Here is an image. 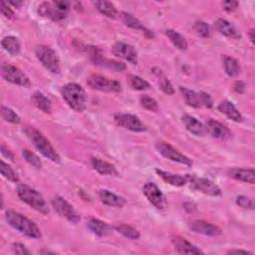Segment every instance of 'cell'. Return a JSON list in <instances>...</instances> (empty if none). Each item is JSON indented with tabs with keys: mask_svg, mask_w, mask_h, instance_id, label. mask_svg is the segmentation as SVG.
<instances>
[{
	"mask_svg": "<svg viewBox=\"0 0 255 255\" xmlns=\"http://www.w3.org/2000/svg\"><path fill=\"white\" fill-rule=\"evenodd\" d=\"M23 132L27 136V138L31 141V143L34 145V147L48 159L52 161L53 163H60L61 157L59 153L56 152V150L53 148L51 143L46 139V137L40 133L36 128L26 126Z\"/></svg>",
	"mask_w": 255,
	"mask_h": 255,
	"instance_id": "6da1fadb",
	"label": "cell"
},
{
	"mask_svg": "<svg viewBox=\"0 0 255 255\" xmlns=\"http://www.w3.org/2000/svg\"><path fill=\"white\" fill-rule=\"evenodd\" d=\"M5 218L10 227L25 234L26 236L35 239L41 237V231L36 223L30 220L23 214L13 210H8L5 213Z\"/></svg>",
	"mask_w": 255,
	"mask_h": 255,
	"instance_id": "7a4b0ae2",
	"label": "cell"
},
{
	"mask_svg": "<svg viewBox=\"0 0 255 255\" xmlns=\"http://www.w3.org/2000/svg\"><path fill=\"white\" fill-rule=\"evenodd\" d=\"M62 97L68 106L76 112H83L87 107V95L84 89L75 83H70L62 88Z\"/></svg>",
	"mask_w": 255,
	"mask_h": 255,
	"instance_id": "3957f363",
	"label": "cell"
},
{
	"mask_svg": "<svg viewBox=\"0 0 255 255\" xmlns=\"http://www.w3.org/2000/svg\"><path fill=\"white\" fill-rule=\"evenodd\" d=\"M17 195L22 202L27 204L33 209L43 214L49 213V207L46 201L36 189L32 188L27 184H19L17 187Z\"/></svg>",
	"mask_w": 255,
	"mask_h": 255,
	"instance_id": "277c9868",
	"label": "cell"
},
{
	"mask_svg": "<svg viewBox=\"0 0 255 255\" xmlns=\"http://www.w3.org/2000/svg\"><path fill=\"white\" fill-rule=\"evenodd\" d=\"M70 6L71 3L68 1H46L39 5L38 12L41 16L47 17L53 21H61L67 17Z\"/></svg>",
	"mask_w": 255,
	"mask_h": 255,
	"instance_id": "5b68a950",
	"label": "cell"
},
{
	"mask_svg": "<svg viewBox=\"0 0 255 255\" xmlns=\"http://www.w3.org/2000/svg\"><path fill=\"white\" fill-rule=\"evenodd\" d=\"M38 60L42 63V65L53 74H59L61 71L60 60L56 52L49 46L40 45L37 46L35 50Z\"/></svg>",
	"mask_w": 255,
	"mask_h": 255,
	"instance_id": "8992f818",
	"label": "cell"
},
{
	"mask_svg": "<svg viewBox=\"0 0 255 255\" xmlns=\"http://www.w3.org/2000/svg\"><path fill=\"white\" fill-rule=\"evenodd\" d=\"M155 148L158 151V153H161L163 156L171 159V161H173V162H176V163L187 166V167L193 166V161H191L189 157H187L186 155L181 153L178 150H177L172 145H170L166 142L156 143Z\"/></svg>",
	"mask_w": 255,
	"mask_h": 255,
	"instance_id": "52a82bcc",
	"label": "cell"
},
{
	"mask_svg": "<svg viewBox=\"0 0 255 255\" xmlns=\"http://www.w3.org/2000/svg\"><path fill=\"white\" fill-rule=\"evenodd\" d=\"M187 181L194 189L210 197H221V189L210 179L204 178H197L187 176Z\"/></svg>",
	"mask_w": 255,
	"mask_h": 255,
	"instance_id": "ba28073f",
	"label": "cell"
},
{
	"mask_svg": "<svg viewBox=\"0 0 255 255\" xmlns=\"http://www.w3.org/2000/svg\"><path fill=\"white\" fill-rule=\"evenodd\" d=\"M1 76L7 82L13 83L15 85L28 88L31 86L29 78L22 72L19 68L9 65V64H3L1 66Z\"/></svg>",
	"mask_w": 255,
	"mask_h": 255,
	"instance_id": "9c48e42d",
	"label": "cell"
},
{
	"mask_svg": "<svg viewBox=\"0 0 255 255\" xmlns=\"http://www.w3.org/2000/svg\"><path fill=\"white\" fill-rule=\"evenodd\" d=\"M87 84L94 90L102 92H116L119 93L122 90L121 83L117 80H109L106 77L93 74L87 79Z\"/></svg>",
	"mask_w": 255,
	"mask_h": 255,
	"instance_id": "30bf717a",
	"label": "cell"
},
{
	"mask_svg": "<svg viewBox=\"0 0 255 255\" xmlns=\"http://www.w3.org/2000/svg\"><path fill=\"white\" fill-rule=\"evenodd\" d=\"M143 193L148 201L157 209L165 210L167 208L166 198L163 195L162 190L158 188V186L154 182H147L143 187Z\"/></svg>",
	"mask_w": 255,
	"mask_h": 255,
	"instance_id": "8fae6325",
	"label": "cell"
},
{
	"mask_svg": "<svg viewBox=\"0 0 255 255\" xmlns=\"http://www.w3.org/2000/svg\"><path fill=\"white\" fill-rule=\"evenodd\" d=\"M115 123L126 130L132 132L142 133L147 131V127L143 124V122L135 115L131 114H117L114 117Z\"/></svg>",
	"mask_w": 255,
	"mask_h": 255,
	"instance_id": "7c38bea8",
	"label": "cell"
},
{
	"mask_svg": "<svg viewBox=\"0 0 255 255\" xmlns=\"http://www.w3.org/2000/svg\"><path fill=\"white\" fill-rule=\"evenodd\" d=\"M52 206L61 216L65 217L72 223H77L81 219L80 215L73 208V206L66 200H64L61 197H56L53 199Z\"/></svg>",
	"mask_w": 255,
	"mask_h": 255,
	"instance_id": "4fadbf2b",
	"label": "cell"
},
{
	"mask_svg": "<svg viewBox=\"0 0 255 255\" xmlns=\"http://www.w3.org/2000/svg\"><path fill=\"white\" fill-rule=\"evenodd\" d=\"M188 228L196 233H201L207 236H219L222 234V230L218 227L204 220H190L188 222Z\"/></svg>",
	"mask_w": 255,
	"mask_h": 255,
	"instance_id": "5bb4252c",
	"label": "cell"
},
{
	"mask_svg": "<svg viewBox=\"0 0 255 255\" xmlns=\"http://www.w3.org/2000/svg\"><path fill=\"white\" fill-rule=\"evenodd\" d=\"M112 52L115 56L130 62L133 65H137L138 64V53L132 45L124 42H117L114 44Z\"/></svg>",
	"mask_w": 255,
	"mask_h": 255,
	"instance_id": "9a60e30c",
	"label": "cell"
},
{
	"mask_svg": "<svg viewBox=\"0 0 255 255\" xmlns=\"http://www.w3.org/2000/svg\"><path fill=\"white\" fill-rule=\"evenodd\" d=\"M206 133H208L212 138L227 141L231 138V132L229 128L222 123L215 120H208L205 125Z\"/></svg>",
	"mask_w": 255,
	"mask_h": 255,
	"instance_id": "2e32d148",
	"label": "cell"
},
{
	"mask_svg": "<svg viewBox=\"0 0 255 255\" xmlns=\"http://www.w3.org/2000/svg\"><path fill=\"white\" fill-rule=\"evenodd\" d=\"M181 121L186 128V130L194 134L198 137H203L206 134L205 126H204L203 123H201L197 118L190 116V115H183L181 118Z\"/></svg>",
	"mask_w": 255,
	"mask_h": 255,
	"instance_id": "e0dca14e",
	"label": "cell"
},
{
	"mask_svg": "<svg viewBox=\"0 0 255 255\" xmlns=\"http://www.w3.org/2000/svg\"><path fill=\"white\" fill-rule=\"evenodd\" d=\"M173 244L176 248V250L178 253L181 254H204V251H202L200 248H198L196 245L191 244L189 241H187L185 238L180 236H174L172 238Z\"/></svg>",
	"mask_w": 255,
	"mask_h": 255,
	"instance_id": "ac0fdd59",
	"label": "cell"
},
{
	"mask_svg": "<svg viewBox=\"0 0 255 255\" xmlns=\"http://www.w3.org/2000/svg\"><path fill=\"white\" fill-rule=\"evenodd\" d=\"M121 18L123 20V22L128 26V27H131L133 29H137V30H141L143 31V33L148 37V38H154V34L153 32L151 31L150 29H148L147 27L144 26V24L137 19L135 16H133L132 14L128 13V12H122L121 13Z\"/></svg>",
	"mask_w": 255,
	"mask_h": 255,
	"instance_id": "d6986e66",
	"label": "cell"
},
{
	"mask_svg": "<svg viewBox=\"0 0 255 255\" xmlns=\"http://www.w3.org/2000/svg\"><path fill=\"white\" fill-rule=\"evenodd\" d=\"M214 27L222 35H225L227 37L233 38V39H239L241 37L238 30L226 19H222V18L217 19L214 22Z\"/></svg>",
	"mask_w": 255,
	"mask_h": 255,
	"instance_id": "ffe728a7",
	"label": "cell"
},
{
	"mask_svg": "<svg viewBox=\"0 0 255 255\" xmlns=\"http://www.w3.org/2000/svg\"><path fill=\"white\" fill-rule=\"evenodd\" d=\"M91 165L93 169L103 176H118V171L114 165L103 161L99 157H92Z\"/></svg>",
	"mask_w": 255,
	"mask_h": 255,
	"instance_id": "44dd1931",
	"label": "cell"
},
{
	"mask_svg": "<svg viewBox=\"0 0 255 255\" xmlns=\"http://www.w3.org/2000/svg\"><path fill=\"white\" fill-rule=\"evenodd\" d=\"M228 175L236 180H240L250 184H253L255 181V173L253 169L232 168L229 170Z\"/></svg>",
	"mask_w": 255,
	"mask_h": 255,
	"instance_id": "7402d4cb",
	"label": "cell"
},
{
	"mask_svg": "<svg viewBox=\"0 0 255 255\" xmlns=\"http://www.w3.org/2000/svg\"><path fill=\"white\" fill-rule=\"evenodd\" d=\"M100 201L108 206L122 207L126 204V200L120 196H117L107 189H101L98 193Z\"/></svg>",
	"mask_w": 255,
	"mask_h": 255,
	"instance_id": "603a6c76",
	"label": "cell"
},
{
	"mask_svg": "<svg viewBox=\"0 0 255 255\" xmlns=\"http://www.w3.org/2000/svg\"><path fill=\"white\" fill-rule=\"evenodd\" d=\"M218 111L221 112L223 115H226L229 119H230L231 121L235 122V123H239L242 121V116L240 114V112L236 109V107L228 100L222 101L218 107H217Z\"/></svg>",
	"mask_w": 255,
	"mask_h": 255,
	"instance_id": "cb8c5ba5",
	"label": "cell"
},
{
	"mask_svg": "<svg viewBox=\"0 0 255 255\" xmlns=\"http://www.w3.org/2000/svg\"><path fill=\"white\" fill-rule=\"evenodd\" d=\"M155 173L159 176V178H163V180L174 186H182L187 182V176L182 177L162 170H155Z\"/></svg>",
	"mask_w": 255,
	"mask_h": 255,
	"instance_id": "d4e9b609",
	"label": "cell"
},
{
	"mask_svg": "<svg viewBox=\"0 0 255 255\" xmlns=\"http://www.w3.org/2000/svg\"><path fill=\"white\" fill-rule=\"evenodd\" d=\"M31 101L42 112L46 114H50L52 112V103L44 94L40 92H35L32 95Z\"/></svg>",
	"mask_w": 255,
	"mask_h": 255,
	"instance_id": "484cf974",
	"label": "cell"
},
{
	"mask_svg": "<svg viewBox=\"0 0 255 255\" xmlns=\"http://www.w3.org/2000/svg\"><path fill=\"white\" fill-rule=\"evenodd\" d=\"M179 91L182 95V97L184 99V102L186 105H188L189 107H193V108H201L202 102H201V97H200V94L193 91V90H189L187 88L184 87H180Z\"/></svg>",
	"mask_w": 255,
	"mask_h": 255,
	"instance_id": "4316f807",
	"label": "cell"
},
{
	"mask_svg": "<svg viewBox=\"0 0 255 255\" xmlns=\"http://www.w3.org/2000/svg\"><path fill=\"white\" fill-rule=\"evenodd\" d=\"M222 62L223 67H225V71L230 77H236L240 74L241 67L239 62L236 59L230 56H223Z\"/></svg>",
	"mask_w": 255,
	"mask_h": 255,
	"instance_id": "83f0119b",
	"label": "cell"
},
{
	"mask_svg": "<svg viewBox=\"0 0 255 255\" xmlns=\"http://www.w3.org/2000/svg\"><path fill=\"white\" fill-rule=\"evenodd\" d=\"M166 35L169 37V39L171 40V42L178 49L181 51H184L187 49L188 44L186 39L180 34L178 33V31L173 30V29H168L166 30Z\"/></svg>",
	"mask_w": 255,
	"mask_h": 255,
	"instance_id": "f1b7e54d",
	"label": "cell"
},
{
	"mask_svg": "<svg viewBox=\"0 0 255 255\" xmlns=\"http://www.w3.org/2000/svg\"><path fill=\"white\" fill-rule=\"evenodd\" d=\"M87 227L94 234L98 235V236L106 235L109 230V227L107 226V223H105L99 219H96V218H91L87 222Z\"/></svg>",
	"mask_w": 255,
	"mask_h": 255,
	"instance_id": "f546056e",
	"label": "cell"
},
{
	"mask_svg": "<svg viewBox=\"0 0 255 255\" xmlns=\"http://www.w3.org/2000/svg\"><path fill=\"white\" fill-rule=\"evenodd\" d=\"M2 48L9 54L16 56L20 53V42L14 36H7L1 41Z\"/></svg>",
	"mask_w": 255,
	"mask_h": 255,
	"instance_id": "4dcf8cb0",
	"label": "cell"
},
{
	"mask_svg": "<svg viewBox=\"0 0 255 255\" xmlns=\"http://www.w3.org/2000/svg\"><path fill=\"white\" fill-rule=\"evenodd\" d=\"M94 5L97 8V10L102 13L103 15L109 17V18H116L118 11L115 5L112 2L109 1H97L94 2Z\"/></svg>",
	"mask_w": 255,
	"mask_h": 255,
	"instance_id": "1f68e13d",
	"label": "cell"
},
{
	"mask_svg": "<svg viewBox=\"0 0 255 255\" xmlns=\"http://www.w3.org/2000/svg\"><path fill=\"white\" fill-rule=\"evenodd\" d=\"M115 230L121 233L122 235H124L125 237L129 238V239H133V240H137L140 238L141 234L140 232L134 229L131 226H128V225H124V223H121V225H118L115 227Z\"/></svg>",
	"mask_w": 255,
	"mask_h": 255,
	"instance_id": "d6a6232c",
	"label": "cell"
},
{
	"mask_svg": "<svg viewBox=\"0 0 255 255\" xmlns=\"http://www.w3.org/2000/svg\"><path fill=\"white\" fill-rule=\"evenodd\" d=\"M128 83H129V85L134 90H137V91H144V90H148L151 88L150 84L146 80H144L141 77L136 76V75H130L129 77H128Z\"/></svg>",
	"mask_w": 255,
	"mask_h": 255,
	"instance_id": "836d02e7",
	"label": "cell"
},
{
	"mask_svg": "<svg viewBox=\"0 0 255 255\" xmlns=\"http://www.w3.org/2000/svg\"><path fill=\"white\" fill-rule=\"evenodd\" d=\"M0 172L1 175L8 180L12 182H18L19 181V177L17 173L7 164H5L3 161L0 162Z\"/></svg>",
	"mask_w": 255,
	"mask_h": 255,
	"instance_id": "e575fe53",
	"label": "cell"
},
{
	"mask_svg": "<svg viewBox=\"0 0 255 255\" xmlns=\"http://www.w3.org/2000/svg\"><path fill=\"white\" fill-rule=\"evenodd\" d=\"M22 155L25 158V161L30 164L32 167H34L36 169H41L42 168V162L41 159L34 153L29 150H23L22 151Z\"/></svg>",
	"mask_w": 255,
	"mask_h": 255,
	"instance_id": "d590c367",
	"label": "cell"
},
{
	"mask_svg": "<svg viewBox=\"0 0 255 255\" xmlns=\"http://www.w3.org/2000/svg\"><path fill=\"white\" fill-rule=\"evenodd\" d=\"M1 116L5 122H8L11 124H20V122H21L19 116L12 109L5 107V106H2V108H1Z\"/></svg>",
	"mask_w": 255,
	"mask_h": 255,
	"instance_id": "8d00e7d4",
	"label": "cell"
},
{
	"mask_svg": "<svg viewBox=\"0 0 255 255\" xmlns=\"http://www.w3.org/2000/svg\"><path fill=\"white\" fill-rule=\"evenodd\" d=\"M140 103H141L142 107L148 111L154 112V113L158 111V105H157L156 101L148 95L142 96V97L140 98Z\"/></svg>",
	"mask_w": 255,
	"mask_h": 255,
	"instance_id": "74e56055",
	"label": "cell"
},
{
	"mask_svg": "<svg viewBox=\"0 0 255 255\" xmlns=\"http://www.w3.org/2000/svg\"><path fill=\"white\" fill-rule=\"evenodd\" d=\"M157 76L159 78L158 86H159V88H161V90L165 94H167V95H174L175 94V89H174L172 83L169 81V79L166 78L162 74V71H159V73H157Z\"/></svg>",
	"mask_w": 255,
	"mask_h": 255,
	"instance_id": "f35d334b",
	"label": "cell"
},
{
	"mask_svg": "<svg viewBox=\"0 0 255 255\" xmlns=\"http://www.w3.org/2000/svg\"><path fill=\"white\" fill-rule=\"evenodd\" d=\"M194 29L197 32V34L201 37L207 38L210 36V27L204 21H197L194 25Z\"/></svg>",
	"mask_w": 255,
	"mask_h": 255,
	"instance_id": "ab89813d",
	"label": "cell"
},
{
	"mask_svg": "<svg viewBox=\"0 0 255 255\" xmlns=\"http://www.w3.org/2000/svg\"><path fill=\"white\" fill-rule=\"evenodd\" d=\"M236 204H237V205H239L240 207H242L244 209H253L254 208V204H253L252 200H250L244 196L237 197Z\"/></svg>",
	"mask_w": 255,
	"mask_h": 255,
	"instance_id": "60d3db41",
	"label": "cell"
},
{
	"mask_svg": "<svg viewBox=\"0 0 255 255\" xmlns=\"http://www.w3.org/2000/svg\"><path fill=\"white\" fill-rule=\"evenodd\" d=\"M200 97H201V102L202 105L206 107V108H212L213 107V101L211 99L210 96L205 93V92H200Z\"/></svg>",
	"mask_w": 255,
	"mask_h": 255,
	"instance_id": "b9f144b4",
	"label": "cell"
},
{
	"mask_svg": "<svg viewBox=\"0 0 255 255\" xmlns=\"http://www.w3.org/2000/svg\"><path fill=\"white\" fill-rule=\"evenodd\" d=\"M1 13L8 19H14L15 18V13L8 6V4L4 1L1 2Z\"/></svg>",
	"mask_w": 255,
	"mask_h": 255,
	"instance_id": "7bdbcfd3",
	"label": "cell"
},
{
	"mask_svg": "<svg viewBox=\"0 0 255 255\" xmlns=\"http://www.w3.org/2000/svg\"><path fill=\"white\" fill-rule=\"evenodd\" d=\"M12 250L14 253L19 255H29L30 251L21 243H14L12 245Z\"/></svg>",
	"mask_w": 255,
	"mask_h": 255,
	"instance_id": "ee69618b",
	"label": "cell"
},
{
	"mask_svg": "<svg viewBox=\"0 0 255 255\" xmlns=\"http://www.w3.org/2000/svg\"><path fill=\"white\" fill-rule=\"evenodd\" d=\"M222 5H223V9H225L227 12H233L237 6H238V2L237 1H225L222 2Z\"/></svg>",
	"mask_w": 255,
	"mask_h": 255,
	"instance_id": "f6af8a7d",
	"label": "cell"
},
{
	"mask_svg": "<svg viewBox=\"0 0 255 255\" xmlns=\"http://www.w3.org/2000/svg\"><path fill=\"white\" fill-rule=\"evenodd\" d=\"M245 90V84L241 81H236L233 85V91L237 94H242Z\"/></svg>",
	"mask_w": 255,
	"mask_h": 255,
	"instance_id": "bcb514c9",
	"label": "cell"
},
{
	"mask_svg": "<svg viewBox=\"0 0 255 255\" xmlns=\"http://www.w3.org/2000/svg\"><path fill=\"white\" fill-rule=\"evenodd\" d=\"M1 153H2V154H3L4 156H6L8 159H10V161L15 162V156H14V154H13L12 153H10V151L5 148L4 144L1 145Z\"/></svg>",
	"mask_w": 255,
	"mask_h": 255,
	"instance_id": "7dc6e473",
	"label": "cell"
},
{
	"mask_svg": "<svg viewBox=\"0 0 255 255\" xmlns=\"http://www.w3.org/2000/svg\"><path fill=\"white\" fill-rule=\"evenodd\" d=\"M229 254H250L252 255L253 253L250 252V251H247V250H242V249H233V250H230L228 252Z\"/></svg>",
	"mask_w": 255,
	"mask_h": 255,
	"instance_id": "c3c4849f",
	"label": "cell"
},
{
	"mask_svg": "<svg viewBox=\"0 0 255 255\" xmlns=\"http://www.w3.org/2000/svg\"><path fill=\"white\" fill-rule=\"evenodd\" d=\"M9 4H11V5L15 6L16 8H19V7H20V6L23 4V2H22V1H16V2H15V1H10V2H9Z\"/></svg>",
	"mask_w": 255,
	"mask_h": 255,
	"instance_id": "681fc988",
	"label": "cell"
},
{
	"mask_svg": "<svg viewBox=\"0 0 255 255\" xmlns=\"http://www.w3.org/2000/svg\"><path fill=\"white\" fill-rule=\"evenodd\" d=\"M249 36H250L251 42L254 43V30H253V29H251V30L249 31Z\"/></svg>",
	"mask_w": 255,
	"mask_h": 255,
	"instance_id": "f907efd6",
	"label": "cell"
},
{
	"mask_svg": "<svg viewBox=\"0 0 255 255\" xmlns=\"http://www.w3.org/2000/svg\"><path fill=\"white\" fill-rule=\"evenodd\" d=\"M39 253H46V254H53V252H50V251H39Z\"/></svg>",
	"mask_w": 255,
	"mask_h": 255,
	"instance_id": "816d5d0a",
	"label": "cell"
}]
</instances>
